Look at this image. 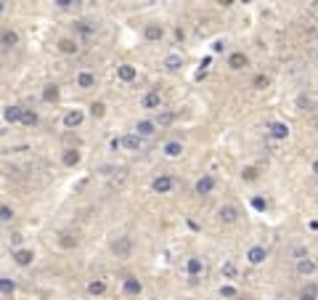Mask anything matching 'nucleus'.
<instances>
[{"label": "nucleus", "mask_w": 318, "mask_h": 300, "mask_svg": "<svg viewBox=\"0 0 318 300\" xmlns=\"http://www.w3.org/2000/svg\"><path fill=\"white\" fill-rule=\"evenodd\" d=\"M268 133L273 136L276 141H287V138H289V125H287V122H270V125H268Z\"/></svg>", "instance_id": "6"}, {"label": "nucleus", "mask_w": 318, "mask_h": 300, "mask_svg": "<svg viewBox=\"0 0 318 300\" xmlns=\"http://www.w3.org/2000/svg\"><path fill=\"white\" fill-rule=\"evenodd\" d=\"M61 247H77V237H72V234H61Z\"/></svg>", "instance_id": "32"}, {"label": "nucleus", "mask_w": 318, "mask_h": 300, "mask_svg": "<svg viewBox=\"0 0 318 300\" xmlns=\"http://www.w3.org/2000/svg\"><path fill=\"white\" fill-rule=\"evenodd\" d=\"M77 29H80V32H85V35H90V32H93L96 27H90L88 22H80V24H77Z\"/></svg>", "instance_id": "37"}, {"label": "nucleus", "mask_w": 318, "mask_h": 300, "mask_svg": "<svg viewBox=\"0 0 318 300\" xmlns=\"http://www.w3.org/2000/svg\"><path fill=\"white\" fill-rule=\"evenodd\" d=\"M58 96H61V90H58L56 82H50V85L43 88V101H45V104H56Z\"/></svg>", "instance_id": "15"}, {"label": "nucleus", "mask_w": 318, "mask_h": 300, "mask_svg": "<svg viewBox=\"0 0 318 300\" xmlns=\"http://www.w3.org/2000/svg\"><path fill=\"white\" fill-rule=\"evenodd\" d=\"M90 114H93L96 120H101V117L106 114V104H103V101H93V104H90Z\"/></svg>", "instance_id": "28"}, {"label": "nucleus", "mask_w": 318, "mask_h": 300, "mask_svg": "<svg viewBox=\"0 0 318 300\" xmlns=\"http://www.w3.org/2000/svg\"><path fill=\"white\" fill-rule=\"evenodd\" d=\"M194 191H196L199 197L212 194V191H215V178H212V175H202V178L196 181V186H194Z\"/></svg>", "instance_id": "3"}, {"label": "nucleus", "mask_w": 318, "mask_h": 300, "mask_svg": "<svg viewBox=\"0 0 318 300\" xmlns=\"http://www.w3.org/2000/svg\"><path fill=\"white\" fill-rule=\"evenodd\" d=\"M117 77H120L122 82H133L135 77H138V69H135L133 64H120V67H117Z\"/></svg>", "instance_id": "7"}, {"label": "nucleus", "mask_w": 318, "mask_h": 300, "mask_svg": "<svg viewBox=\"0 0 318 300\" xmlns=\"http://www.w3.org/2000/svg\"><path fill=\"white\" fill-rule=\"evenodd\" d=\"M3 11H5V3H3V0H0V14H3Z\"/></svg>", "instance_id": "42"}, {"label": "nucleus", "mask_w": 318, "mask_h": 300, "mask_svg": "<svg viewBox=\"0 0 318 300\" xmlns=\"http://www.w3.org/2000/svg\"><path fill=\"white\" fill-rule=\"evenodd\" d=\"M218 220L220 223H236L239 220V210H236V205H223L218 210Z\"/></svg>", "instance_id": "4"}, {"label": "nucleus", "mask_w": 318, "mask_h": 300, "mask_svg": "<svg viewBox=\"0 0 318 300\" xmlns=\"http://www.w3.org/2000/svg\"><path fill=\"white\" fill-rule=\"evenodd\" d=\"M0 43H3L5 48H14V45H19V35L14 29H3L0 32Z\"/></svg>", "instance_id": "21"}, {"label": "nucleus", "mask_w": 318, "mask_h": 300, "mask_svg": "<svg viewBox=\"0 0 318 300\" xmlns=\"http://www.w3.org/2000/svg\"><path fill=\"white\" fill-rule=\"evenodd\" d=\"M82 117H85V114H82L80 109H72V112L64 114V125H67V128H77L82 122Z\"/></svg>", "instance_id": "20"}, {"label": "nucleus", "mask_w": 318, "mask_h": 300, "mask_svg": "<svg viewBox=\"0 0 318 300\" xmlns=\"http://www.w3.org/2000/svg\"><path fill=\"white\" fill-rule=\"evenodd\" d=\"M112 250L117 252V255H127V252L133 250V239H130V237H120V239L112 245Z\"/></svg>", "instance_id": "13"}, {"label": "nucleus", "mask_w": 318, "mask_h": 300, "mask_svg": "<svg viewBox=\"0 0 318 300\" xmlns=\"http://www.w3.org/2000/svg\"><path fill=\"white\" fill-rule=\"evenodd\" d=\"M183 67V58H180L178 54H170L165 58V69H170V72H175V69H180Z\"/></svg>", "instance_id": "26"}, {"label": "nucleus", "mask_w": 318, "mask_h": 300, "mask_svg": "<svg viewBox=\"0 0 318 300\" xmlns=\"http://www.w3.org/2000/svg\"><path fill=\"white\" fill-rule=\"evenodd\" d=\"M93 85H96L93 72H80V75H77V88H93Z\"/></svg>", "instance_id": "22"}, {"label": "nucleus", "mask_w": 318, "mask_h": 300, "mask_svg": "<svg viewBox=\"0 0 318 300\" xmlns=\"http://www.w3.org/2000/svg\"><path fill=\"white\" fill-rule=\"evenodd\" d=\"M14 263L22 266V269H27V266L35 263V252L32 250H14Z\"/></svg>", "instance_id": "8"}, {"label": "nucleus", "mask_w": 318, "mask_h": 300, "mask_svg": "<svg viewBox=\"0 0 318 300\" xmlns=\"http://www.w3.org/2000/svg\"><path fill=\"white\" fill-rule=\"evenodd\" d=\"M242 178H244V181H255V178H257V167H244V170H242Z\"/></svg>", "instance_id": "34"}, {"label": "nucleus", "mask_w": 318, "mask_h": 300, "mask_svg": "<svg viewBox=\"0 0 318 300\" xmlns=\"http://www.w3.org/2000/svg\"><path fill=\"white\" fill-rule=\"evenodd\" d=\"M122 290H125V295H141L144 284H141L135 276H125V282H122Z\"/></svg>", "instance_id": "11"}, {"label": "nucleus", "mask_w": 318, "mask_h": 300, "mask_svg": "<svg viewBox=\"0 0 318 300\" xmlns=\"http://www.w3.org/2000/svg\"><path fill=\"white\" fill-rule=\"evenodd\" d=\"M0 292H3L5 298H11L16 292V282L14 279H5V276H0Z\"/></svg>", "instance_id": "25"}, {"label": "nucleus", "mask_w": 318, "mask_h": 300, "mask_svg": "<svg viewBox=\"0 0 318 300\" xmlns=\"http://www.w3.org/2000/svg\"><path fill=\"white\" fill-rule=\"evenodd\" d=\"M172 186H175L172 175H159V178L151 181V191H157V194H170Z\"/></svg>", "instance_id": "1"}, {"label": "nucleus", "mask_w": 318, "mask_h": 300, "mask_svg": "<svg viewBox=\"0 0 318 300\" xmlns=\"http://www.w3.org/2000/svg\"><path fill=\"white\" fill-rule=\"evenodd\" d=\"M297 300H318V298H316V290H310V292H302V295L297 298Z\"/></svg>", "instance_id": "38"}, {"label": "nucleus", "mask_w": 318, "mask_h": 300, "mask_svg": "<svg viewBox=\"0 0 318 300\" xmlns=\"http://www.w3.org/2000/svg\"><path fill=\"white\" fill-rule=\"evenodd\" d=\"M162 152H165L167 157H180V154H183V143L180 141H167L165 146H162Z\"/></svg>", "instance_id": "19"}, {"label": "nucleus", "mask_w": 318, "mask_h": 300, "mask_svg": "<svg viewBox=\"0 0 318 300\" xmlns=\"http://www.w3.org/2000/svg\"><path fill=\"white\" fill-rule=\"evenodd\" d=\"M8 220H14V210L8 205H0V223H8Z\"/></svg>", "instance_id": "29"}, {"label": "nucleus", "mask_w": 318, "mask_h": 300, "mask_svg": "<svg viewBox=\"0 0 318 300\" xmlns=\"http://www.w3.org/2000/svg\"><path fill=\"white\" fill-rule=\"evenodd\" d=\"M204 271V263H202V258H196V255H191L186 260V273L188 276H199V273Z\"/></svg>", "instance_id": "10"}, {"label": "nucleus", "mask_w": 318, "mask_h": 300, "mask_svg": "<svg viewBox=\"0 0 318 300\" xmlns=\"http://www.w3.org/2000/svg\"><path fill=\"white\" fill-rule=\"evenodd\" d=\"M252 205H255V207H257V210H263V207H265V202H263L260 197H255V199H252Z\"/></svg>", "instance_id": "39"}, {"label": "nucleus", "mask_w": 318, "mask_h": 300, "mask_svg": "<svg viewBox=\"0 0 318 300\" xmlns=\"http://www.w3.org/2000/svg\"><path fill=\"white\" fill-rule=\"evenodd\" d=\"M220 295H223V298H236L239 292H236V287H231V284H223V287H220Z\"/></svg>", "instance_id": "33"}, {"label": "nucleus", "mask_w": 318, "mask_h": 300, "mask_svg": "<svg viewBox=\"0 0 318 300\" xmlns=\"http://www.w3.org/2000/svg\"><path fill=\"white\" fill-rule=\"evenodd\" d=\"M120 146H122V138H112V149H114V152H117Z\"/></svg>", "instance_id": "40"}, {"label": "nucleus", "mask_w": 318, "mask_h": 300, "mask_svg": "<svg viewBox=\"0 0 318 300\" xmlns=\"http://www.w3.org/2000/svg\"><path fill=\"white\" fill-rule=\"evenodd\" d=\"M223 276L233 279V276H236V266H233V263H225V266H223Z\"/></svg>", "instance_id": "36"}, {"label": "nucleus", "mask_w": 318, "mask_h": 300, "mask_svg": "<svg viewBox=\"0 0 318 300\" xmlns=\"http://www.w3.org/2000/svg\"><path fill=\"white\" fill-rule=\"evenodd\" d=\"M141 107L144 109H159L162 107V96L157 93V90H148V93H144V99H141Z\"/></svg>", "instance_id": "9"}, {"label": "nucleus", "mask_w": 318, "mask_h": 300, "mask_svg": "<svg viewBox=\"0 0 318 300\" xmlns=\"http://www.w3.org/2000/svg\"><path fill=\"white\" fill-rule=\"evenodd\" d=\"M58 51L67 54V56H72V54H77V43L72 40V37H64V40H58Z\"/></svg>", "instance_id": "23"}, {"label": "nucleus", "mask_w": 318, "mask_h": 300, "mask_svg": "<svg viewBox=\"0 0 318 300\" xmlns=\"http://www.w3.org/2000/svg\"><path fill=\"white\" fill-rule=\"evenodd\" d=\"M265 258H268V250L260 247V245H255V247H249V250H246V260H249L252 266H260Z\"/></svg>", "instance_id": "5"}, {"label": "nucleus", "mask_w": 318, "mask_h": 300, "mask_svg": "<svg viewBox=\"0 0 318 300\" xmlns=\"http://www.w3.org/2000/svg\"><path fill=\"white\" fill-rule=\"evenodd\" d=\"M313 173L318 175V160H313Z\"/></svg>", "instance_id": "41"}, {"label": "nucleus", "mask_w": 318, "mask_h": 300, "mask_svg": "<svg viewBox=\"0 0 318 300\" xmlns=\"http://www.w3.org/2000/svg\"><path fill=\"white\" fill-rule=\"evenodd\" d=\"M122 146H125L127 152H138V149H141V136H138V133L122 136Z\"/></svg>", "instance_id": "16"}, {"label": "nucleus", "mask_w": 318, "mask_h": 300, "mask_svg": "<svg viewBox=\"0 0 318 300\" xmlns=\"http://www.w3.org/2000/svg\"><path fill=\"white\" fill-rule=\"evenodd\" d=\"M154 130H157V122L154 120H141L138 125H135V133H138L141 138H144V136H151Z\"/></svg>", "instance_id": "18"}, {"label": "nucleus", "mask_w": 318, "mask_h": 300, "mask_svg": "<svg viewBox=\"0 0 318 300\" xmlns=\"http://www.w3.org/2000/svg\"><path fill=\"white\" fill-rule=\"evenodd\" d=\"M316 260L310 258V255H302V258H297V273H300V276H313L316 273Z\"/></svg>", "instance_id": "2"}, {"label": "nucleus", "mask_w": 318, "mask_h": 300, "mask_svg": "<svg viewBox=\"0 0 318 300\" xmlns=\"http://www.w3.org/2000/svg\"><path fill=\"white\" fill-rule=\"evenodd\" d=\"M22 122L24 125H37V112H32V109H24V117H22Z\"/></svg>", "instance_id": "30"}, {"label": "nucleus", "mask_w": 318, "mask_h": 300, "mask_svg": "<svg viewBox=\"0 0 318 300\" xmlns=\"http://www.w3.org/2000/svg\"><path fill=\"white\" fill-rule=\"evenodd\" d=\"M172 120H175V114H172V112H159V117H157L154 122H157V128H159V125H170Z\"/></svg>", "instance_id": "31"}, {"label": "nucleus", "mask_w": 318, "mask_h": 300, "mask_svg": "<svg viewBox=\"0 0 318 300\" xmlns=\"http://www.w3.org/2000/svg\"><path fill=\"white\" fill-rule=\"evenodd\" d=\"M88 292H90V295H103V292H106V282H103V279L90 282V284H88Z\"/></svg>", "instance_id": "27"}, {"label": "nucleus", "mask_w": 318, "mask_h": 300, "mask_svg": "<svg viewBox=\"0 0 318 300\" xmlns=\"http://www.w3.org/2000/svg\"><path fill=\"white\" fill-rule=\"evenodd\" d=\"M5 122H22V117H24V109L22 107H16V104H11V107H5Z\"/></svg>", "instance_id": "14"}, {"label": "nucleus", "mask_w": 318, "mask_h": 300, "mask_svg": "<svg viewBox=\"0 0 318 300\" xmlns=\"http://www.w3.org/2000/svg\"><path fill=\"white\" fill-rule=\"evenodd\" d=\"M144 35H146V40L157 43V40H162V37H165V27H162V24H146Z\"/></svg>", "instance_id": "12"}, {"label": "nucleus", "mask_w": 318, "mask_h": 300, "mask_svg": "<svg viewBox=\"0 0 318 300\" xmlns=\"http://www.w3.org/2000/svg\"><path fill=\"white\" fill-rule=\"evenodd\" d=\"M268 82H270V80H268L265 75H257V77H255V88H260V90L268 88Z\"/></svg>", "instance_id": "35"}, {"label": "nucleus", "mask_w": 318, "mask_h": 300, "mask_svg": "<svg viewBox=\"0 0 318 300\" xmlns=\"http://www.w3.org/2000/svg\"><path fill=\"white\" fill-rule=\"evenodd\" d=\"M246 64H249V58H246L242 51H236V54L228 56V67H231V69H244Z\"/></svg>", "instance_id": "17"}, {"label": "nucleus", "mask_w": 318, "mask_h": 300, "mask_svg": "<svg viewBox=\"0 0 318 300\" xmlns=\"http://www.w3.org/2000/svg\"><path fill=\"white\" fill-rule=\"evenodd\" d=\"M61 160H64V165H67V167H74V165H80V152H77V149H67Z\"/></svg>", "instance_id": "24"}]
</instances>
